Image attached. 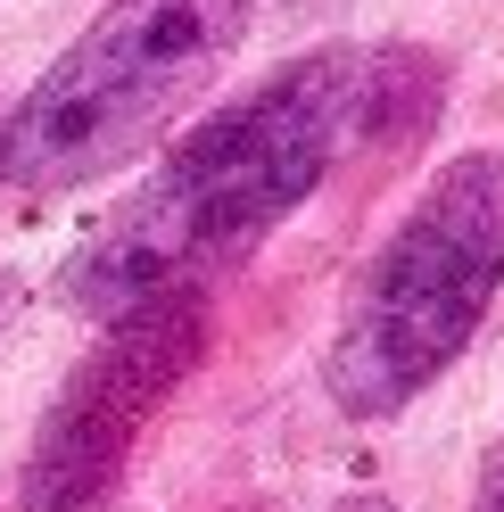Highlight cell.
Returning <instances> with one entry per match:
<instances>
[{"mask_svg":"<svg viewBox=\"0 0 504 512\" xmlns=\"http://www.w3.org/2000/svg\"><path fill=\"white\" fill-rule=\"evenodd\" d=\"M496 298H504V149H463L356 265L323 347L331 405L348 422H397L455 372Z\"/></svg>","mask_w":504,"mask_h":512,"instance_id":"cell-2","label":"cell"},{"mask_svg":"<svg viewBox=\"0 0 504 512\" xmlns=\"http://www.w3.org/2000/svg\"><path fill=\"white\" fill-rule=\"evenodd\" d=\"M9 306H17V281L0 273V331H9Z\"/></svg>","mask_w":504,"mask_h":512,"instance_id":"cell-7","label":"cell"},{"mask_svg":"<svg viewBox=\"0 0 504 512\" xmlns=\"http://www.w3.org/2000/svg\"><path fill=\"white\" fill-rule=\"evenodd\" d=\"M207 339H215V290H166L108 314L34 422L17 512H108V496L133 471V446L199 372Z\"/></svg>","mask_w":504,"mask_h":512,"instance_id":"cell-4","label":"cell"},{"mask_svg":"<svg viewBox=\"0 0 504 512\" xmlns=\"http://www.w3.org/2000/svg\"><path fill=\"white\" fill-rule=\"evenodd\" d=\"M331 512H397V504H389V496H372V488H356V496H339Z\"/></svg>","mask_w":504,"mask_h":512,"instance_id":"cell-6","label":"cell"},{"mask_svg":"<svg viewBox=\"0 0 504 512\" xmlns=\"http://www.w3.org/2000/svg\"><path fill=\"white\" fill-rule=\"evenodd\" d=\"M257 0H108L0 116V182L58 199L149 157L240 58Z\"/></svg>","mask_w":504,"mask_h":512,"instance_id":"cell-3","label":"cell"},{"mask_svg":"<svg viewBox=\"0 0 504 512\" xmlns=\"http://www.w3.org/2000/svg\"><path fill=\"white\" fill-rule=\"evenodd\" d=\"M471 512H504V438L480 455V479H471Z\"/></svg>","mask_w":504,"mask_h":512,"instance_id":"cell-5","label":"cell"},{"mask_svg":"<svg viewBox=\"0 0 504 512\" xmlns=\"http://www.w3.org/2000/svg\"><path fill=\"white\" fill-rule=\"evenodd\" d=\"M447 108V58L414 42H323L281 58L191 124L149 182L67 256V306L124 314L166 290H215L240 273L356 149H405Z\"/></svg>","mask_w":504,"mask_h":512,"instance_id":"cell-1","label":"cell"}]
</instances>
